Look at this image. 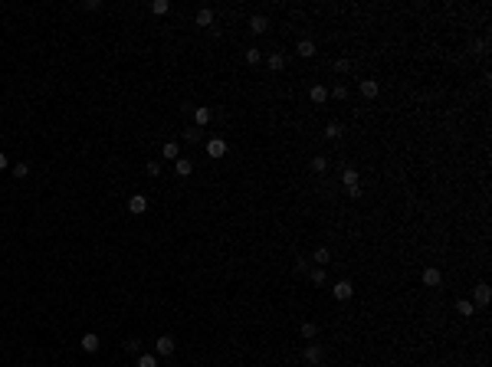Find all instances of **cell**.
Listing matches in <instances>:
<instances>
[{
    "mask_svg": "<svg viewBox=\"0 0 492 367\" xmlns=\"http://www.w3.org/2000/svg\"><path fill=\"white\" fill-rule=\"evenodd\" d=\"M299 331H302V338H309V341H312V338L318 335V324H315V321H302Z\"/></svg>",
    "mask_w": 492,
    "mask_h": 367,
    "instance_id": "obj_26",
    "label": "cell"
},
{
    "mask_svg": "<svg viewBox=\"0 0 492 367\" xmlns=\"http://www.w3.org/2000/svg\"><path fill=\"white\" fill-rule=\"evenodd\" d=\"M295 53H299L302 59H312V56H315V39H299V46H295Z\"/></svg>",
    "mask_w": 492,
    "mask_h": 367,
    "instance_id": "obj_16",
    "label": "cell"
},
{
    "mask_svg": "<svg viewBox=\"0 0 492 367\" xmlns=\"http://www.w3.org/2000/svg\"><path fill=\"white\" fill-rule=\"evenodd\" d=\"M26 174H30V164H26V161L13 164V177H26Z\"/></svg>",
    "mask_w": 492,
    "mask_h": 367,
    "instance_id": "obj_30",
    "label": "cell"
},
{
    "mask_svg": "<svg viewBox=\"0 0 492 367\" xmlns=\"http://www.w3.org/2000/svg\"><path fill=\"white\" fill-rule=\"evenodd\" d=\"M174 171H177V177H191L194 174V161H191V157H177Z\"/></svg>",
    "mask_w": 492,
    "mask_h": 367,
    "instance_id": "obj_13",
    "label": "cell"
},
{
    "mask_svg": "<svg viewBox=\"0 0 492 367\" xmlns=\"http://www.w3.org/2000/svg\"><path fill=\"white\" fill-rule=\"evenodd\" d=\"M489 299H492V289L486 286V282H479V286L473 289V299L469 302H473V305H489Z\"/></svg>",
    "mask_w": 492,
    "mask_h": 367,
    "instance_id": "obj_5",
    "label": "cell"
},
{
    "mask_svg": "<svg viewBox=\"0 0 492 367\" xmlns=\"http://www.w3.org/2000/svg\"><path fill=\"white\" fill-rule=\"evenodd\" d=\"M204 148H207V154H210V157H223L226 154V141H223V138H207Z\"/></svg>",
    "mask_w": 492,
    "mask_h": 367,
    "instance_id": "obj_7",
    "label": "cell"
},
{
    "mask_svg": "<svg viewBox=\"0 0 492 367\" xmlns=\"http://www.w3.org/2000/svg\"><path fill=\"white\" fill-rule=\"evenodd\" d=\"M194 20H197V26H213V10H210V7H200Z\"/></svg>",
    "mask_w": 492,
    "mask_h": 367,
    "instance_id": "obj_18",
    "label": "cell"
},
{
    "mask_svg": "<svg viewBox=\"0 0 492 367\" xmlns=\"http://www.w3.org/2000/svg\"><path fill=\"white\" fill-rule=\"evenodd\" d=\"M312 171H315V174H325V171H328V157H312Z\"/></svg>",
    "mask_w": 492,
    "mask_h": 367,
    "instance_id": "obj_27",
    "label": "cell"
},
{
    "mask_svg": "<svg viewBox=\"0 0 492 367\" xmlns=\"http://www.w3.org/2000/svg\"><path fill=\"white\" fill-rule=\"evenodd\" d=\"M161 157H171V161H177V157H181V144H177V141H168V144L161 148Z\"/></svg>",
    "mask_w": 492,
    "mask_h": 367,
    "instance_id": "obj_20",
    "label": "cell"
},
{
    "mask_svg": "<svg viewBox=\"0 0 492 367\" xmlns=\"http://www.w3.org/2000/svg\"><path fill=\"white\" fill-rule=\"evenodd\" d=\"M184 141H200V128H197V125L184 131Z\"/></svg>",
    "mask_w": 492,
    "mask_h": 367,
    "instance_id": "obj_31",
    "label": "cell"
},
{
    "mask_svg": "<svg viewBox=\"0 0 492 367\" xmlns=\"http://www.w3.org/2000/svg\"><path fill=\"white\" fill-rule=\"evenodd\" d=\"M148 174L151 177H161V161H148Z\"/></svg>",
    "mask_w": 492,
    "mask_h": 367,
    "instance_id": "obj_32",
    "label": "cell"
},
{
    "mask_svg": "<svg viewBox=\"0 0 492 367\" xmlns=\"http://www.w3.org/2000/svg\"><path fill=\"white\" fill-rule=\"evenodd\" d=\"M309 99L315 102V105H325V102H328V89H325V86H312L309 89Z\"/></svg>",
    "mask_w": 492,
    "mask_h": 367,
    "instance_id": "obj_15",
    "label": "cell"
},
{
    "mask_svg": "<svg viewBox=\"0 0 492 367\" xmlns=\"http://www.w3.org/2000/svg\"><path fill=\"white\" fill-rule=\"evenodd\" d=\"M331 295H335L338 302H348L351 295H355V286H351L348 279H342V282H335V289H331Z\"/></svg>",
    "mask_w": 492,
    "mask_h": 367,
    "instance_id": "obj_4",
    "label": "cell"
},
{
    "mask_svg": "<svg viewBox=\"0 0 492 367\" xmlns=\"http://www.w3.org/2000/svg\"><path fill=\"white\" fill-rule=\"evenodd\" d=\"M168 10H171L168 0H151V13H155V17H164Z\"/></svg>",
    "mask_w": 492,
    "mask_h": 367,
    "instance_id": "obj_22",
    "label": "cell"
},
{
    "mask_svg": "<svg viewBox=\"0 0 492 367\" xmlns=\"http://www.w3.org/2000/svg\"><path fill=\"white\" fill-rule=\"evenodd\" d=\"M135 367H158V354H138Z\"/></svg>",
    "mask_w": 492,
    "mask_h": 367,
    "instance_id": "obj_24",
    "label": "cell"
},
{
    "mask_svg": "<svg viewBox=\"0 0 492 367\" xmlns=\"http://www.w3.org/2000/svg\"><path fill=\"white\" fill-rule=\"evenodd\" d=\"M328 259H331V253H328V249H325V246H318L315 249V253H312V262H315V266H328Z\"/></svg>",
    "mask_w": 492,
    "mask_h": 367,
    "instance_id": "obj_19",
    "label": "cell"
},
{
    "mask_svg": "<svg viewBox=\"0 0 492 367\" xmlns=\"http://www.w3.org/2000/svg\"><path fill=\"white\" fill-rule=\"evenodd\" d=\"M246 62H249V66H259V62H262V50L249 46V50H246Z\"/></svg>",
    "mask_w": 492,
    "mask_h": 367,
    "instance_id": "obj_25",
    "label": "cell"
},
{
    "mask_svg": "<svg viewBox=\"0 0 492 367\" xmlns=\"http://www.w3.org/2000/svg\"><path fill=\"white\" fill-rule=\"evenodd\" d=\"M266 66L273 69V72H282V69H286V53H269V56H266Z\"/></svg>",
    "mask_w": 492,
    "mask_h": 367,
    "instance_id": "obj_12",
    "label": "cell"
},
{
    "mask_svg": "<svg viewBox=\"0 0 492 367\" xmlns=\"http://www.w3.org/2000/svg\"><path fill=\"white\" fill-rule=\"evenodd\" d=\"M302 357H306V361H309V364H322V357H325V351H322V344H315V341H312V344H309V348H306V351H302Z\"/></svg>",
    "mask_w": 492,
    "mask_h": 367,
    "instance_id": "obj_10",
    "label": "cell"
},
{
    "mask_svg": "<svg viewBox=\"0 0 492 367\" xmlns=\"http://www.w3.org/2000/svg\"><path fill=\"white\" fill-rule=\"evenodd\" d=\"M249 30H253L256 36H259V33H266V30H269V20L262 17V13H253V17H249Z\"/></svg>",
    "mask_w": 492,
    "mask_h": 367,
    "instance_id": "obj_11",
    "label": "cell"
},
{
    "mask_svg": "<svg viewBox=\"0 0 492 367\" xmlns=\"http://www.w3.org/2000/svg\"><path fill=\"white\" fill-rule=\"evenodd\" d=\"M309 279H312V286H325V282H328V275H325L322 266H315V269H309Z\"/></svg>",
    "mask_w": 492,
    "mask_h": 367,
    "instance_id": "obj_21",
    "label": "cell"
},
{
    "mask_svg": "<svg viewBox=\"0 0 492 367\" xmlns=\"http://www.w3.org/2000/svg\"><path fill=\"white\" fill-rule=\"evenodd\" d=\"M174 351H177V341L171 335H161V338H158V344H155V354L158 357H171Z\"/></svg>",
    "mask_w": 492,
    "mask_h": 367,
    "instance_id": "obj_2",
    "label": "cell"
},
{
    "mask_svg": "<svg viewBox=\"0 0 492 367\" xmlns=\"http://www.w3.org/2000/svg\"><path fill=\"white\" fill-rule=\"evenodd\" d=\"M342 125H338V121H328V125H325V138H331V141H335V138H342Z\"/></svg>",
    "mask_w": 492,
    "mask_h": 367,
    "instance_id": "obj_23",
    "label": "cell"
},
{
    "mask_svg": "<svg viewBox=\"0 0 492 367\" xmlns=\"http://www.w3.org/2000/svg\"><path fill=\"white\" fill-rule=\"evenodd\" d=\"M335 69L345 75V72H351V62H348V59H338V62H335Z\"/></svg>",
    "mask_w": 492,
    "mask_h": 367,
    "instance_id": "obj_33",
    "label": "cell"
},
{
    "mask_svg": "<svg viewBox=\"0 0 492 367\" xmlns=\"http://www.w3.org/2000/svg\"><path fill=\"white\" fill-rule=\"evenodd\" d=\"M210 118H213V115H210V108H207V105H197V108H194V121H197V128L210 125Z\"/></svg>",
    "mask_w": 492,
    "mask_h": 367,
    "instance_id": "obj_17",
    "label": "cell"
},
{
    "mask_svg": "<svg viewBox=\"0 0 492 367\" xmlns=\"http://www.w3.org/2000/svg\"><path fill=\"white\" fill-rule=\"evenodd\" d=\"M342 184H345V190H348L351 197H361V177H358L355 168H345L342 171Z\"/></svg>",
    "mask_w": 492,
    "mask_h": 367,
    "instance_id": "obj_1",
    "label": "cell"
},
{
    "mask_svg": "<svg viewBox=\"0 0 492 367\" xmlns=\"http://www.w3.org/2000/svg\"><path fill=\"white\" fill-rule=\"evenodd\" d=\"M456 315H460V318H473L476 315V305L469 299H456Z\"/></svg>",
    "mask_w": 492,
    "mask_h": 367,
    "instance_id": "obj_14",
    "label": "cell"
},
{
    "mask_svg": "<svg viewBox=\"0 0 492 367\" xmlns=\"http://www.w3.org/2000/svg\"><path fill=\"white\" fill-rule=\"evenodd\" d=\"M358 92H361L364 95V99H377V95H381V86H377V79H361V86H358Z\"/></svg>",
    "mask_w": 492,
    "mask_h": 367,
    "instance_id": "obj_6",
    "label": "cell"
},
{
    "mask_svg": "<svg viewBox=\"0 0 492 367\" xmlns=\"http://www.w3.org/2000/svg\"><path fill=\"white\" fill-rule=\"evenodd\" d=\"M79 344H82V351L95 354V351H99V344H102V338H99V335H92V331H86V335L79 338Z\"/></svg>",
    "mask_w": 492,
    "mask_h": 367,
    "instance_id": "obj_9",
    "label": "cell"
},
{
    "mask_svg": "<svg viewBox=\"0 0 492 367\" xmlns=\"http://www.w3.org/2000/svg\"><path fill=\"white\" fill-rule=\"evenodd\" d=\"M420 282H424L427 289H440V286H443V272L430 266V269H424V272H420Z\"/></svg>",
    "mask_w": 492,
    "mask_h": 367,
    "instance_id": "obj_3",
    "label": "cell"
},
{
    "mask_svg": "<svg viewBox=\"0 0 492 367\" xmlns=\"http://www.w3.org/2000/svg\"><path fill=\"white\" fill-rule=\"evenodd\" d=\"M328 95H335V99H338V102H345V99H348V86H345V82H338V86H335V89H331V92H328Z\"/></svg>",
    "mask_w": 492,
    "mask_h": 367,
    "instance_id": "obj_29",
    "label": "cell"
},
{
    "mask_svg": "<svg viewBox=\"0 0 492 367\" xmlns=\"http://www.w3.org/2000/svg\"><path fill=\"white\" fill-rule=\"evenodd\" d=\"M7 164H10V157H7V154H4V151H0V171H4V168H7Z\"/></svg>",
    "mask_w": 492,
    "mask_h": 367,
    "instance_id": "obj_34",
    "label": "cell"
},
{
    "mask_svg": "<svg viewBox=\"0 0 492 367\" xmlns=\"http://www.w3.org/2000/svg\"><path fill=\"white\" fill-rule=\"evenodd\" d=\"M122 348L128 351V354H141V341H138V338H128V341H125Z\"/></svg>",
    "mask_w": 492,
    "mask_h": 367,
    "instance_id": "obj_28",
    "label": "cell"
},
{
    "mask_svg": "<svg viewBox=\"0 0 492 367\" xmlns=\"http://www.w3.org/2000/svg\"><path fill=\"white\" fill-rule=\"evenodd\" d=\"M128 210L135 213V217H141V213L148 210V197H144V193H131V197H128Z\"/></svg>",
    "mask_w": 492,
    "mask_h": 367,
    "instance_id": "obj_8",
    "label": "cell"
}]
</instances>
